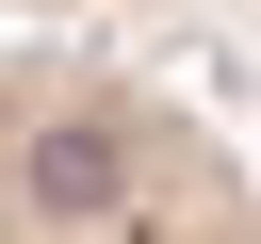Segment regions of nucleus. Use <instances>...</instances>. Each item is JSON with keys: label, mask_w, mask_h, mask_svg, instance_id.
<instances>
[{"label": "nucleus", "mask_w": 261, "mask_h": 244, "mask_svg": "<svg viewBox=\"0 0 261 244\" xmlns=\"http://www.w3.org/2000/svg\"><path fill=\"white\" fill-rule=\"evenodd\" d=\"M0 244H261V179L163 81L0 49Z\"/></svg>", "instance_id": "1"}]
</instances>
